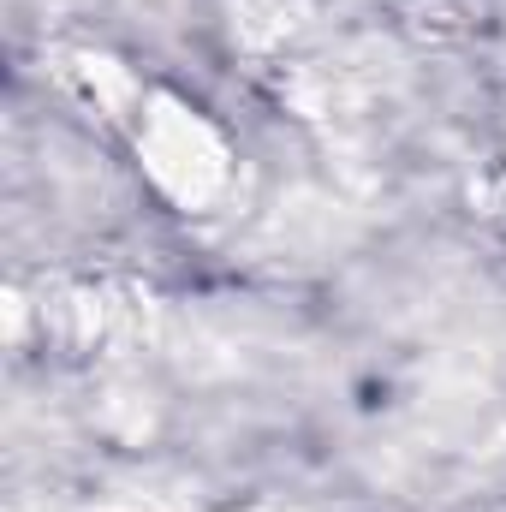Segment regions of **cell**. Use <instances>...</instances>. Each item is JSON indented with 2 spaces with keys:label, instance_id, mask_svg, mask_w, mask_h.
<instances>
[{
  "label": "cell",
  "instance_id": "obj_1",
  "mask_svg": "<svg viewBox=\"0 0 506 512\" xmlns=\"http://www.w3.org/2000/svg\"><path fill=\"white\" fill-rule=\"evenodd\" d=\"M137 161H143L149 185L179 209H209L227 191V173H233V155H227L221 131L179 96H143Z\"/></svg>",
  "mask_w": 506,
  "mask_h": 512
}]
</instances>
